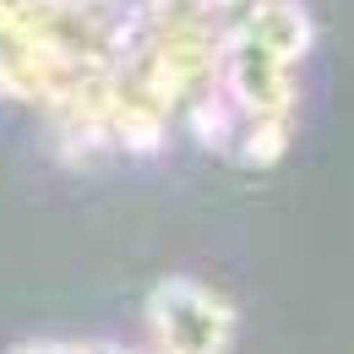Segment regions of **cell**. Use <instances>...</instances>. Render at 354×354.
I'll return each mask as SVG.
<instances>
[{
    "label": "cell",
    "instance_id": "4",
    "mask_svg": "<svg viewBox=\"0 0 354 354\" xmlns=\"http://www.w3.org/2000/svg\"><path fill=\"white\" fill-rule=\"evenodd\" d=\"M191 6H202L207 17H218V22H229V17H234V11H245L251 0H191Z\"/></svg>",
    "mask_w": 354,
    "mask_h": 354
},
{
    "label": "cell",
    "instance_id": "3",
    "mask_svg": "<svg viewBox=\"0 0 354 354\" xmlns=\"http://www.w3.org/2000/svg\"><path fill=\"white\" fill-rule=\"evenodd\" d=\"M6 354H93V349H88V338H22Z\"/></svg>",
    "mask_w": 354,
    "mask_h": 354
},
{
    "label": "cell",
    "instance_id": "1",
    "mask_svg": "<svg viewBox=\"0 0 354 354\" xmlns=\"http://www.w3.org/2000/svg\"><path fill=\"white\" fill-rule=\"evenodd\" d=\"M310 44L316 22L300 0H251L234 11L218 39V88L185 131L234 169H272L295 142Z\"/></svg>",
    "mask_w": 354,
    "mask_h": 354
},
{
    "label": "cell",
    "instance_id": "2",
    "mask_svg": "<svg viewBox=\"0 0 354 354\" xmlns=\"http://www.w3.org/2000/svg\"><path fill=\"white\" fill-rule=\"evenodd\" d=\"M147 333L153 354H229L234 344V306L213 283L169 272L147 289Z\"/></svg>",
    "mask_w": 354,
    "mask_h": 354
}]
</instances>
